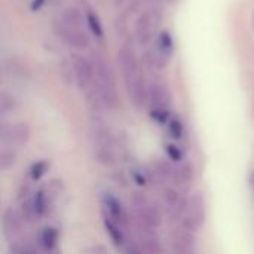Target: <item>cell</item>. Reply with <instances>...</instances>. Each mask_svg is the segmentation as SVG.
Masks as SVG:
<instances>
[{
	"label": "cell",
	"instance_id": "cell-1",
	"mask_svg": "<svg viewBox=\"0 0 254 254\" xmlns=\"http://www.w3.org/2000/svg\"><path fill=\"white\" fill-rule=\"evenodd\" d=\"M94 83L85 92L89 104L97 110H112L119 106V95L116 89V77L112 67L97 58L94 61Z\"/></svg>",
	"mask_w": 254,
	"mask_h": 254
},
{
	"label": "cell",
	"instance_id": "cell-2",
	"mask_svg": "<svg viewBox=\"0 0 254 254\" xmlns=\"http://www.w3.org/2000/svg\"><path fill=\"white\" fill-rule=\"evenodd\" d=\"M118 60L131 103L137 109H143L146 104H149V85L134 51L124 46L118 52Z\"/></svg>",
	"mask_w": 254,
	"mask_h": 254
},
{
	"label": "cell",
	"instance_id": "cell-3",
	"mask_svg": "<svg viewBox=\"0 0 254 254\" xmlns=\"http://www.w3.org/2000/svg\"><path fill=\"white\" fill-rule=\"evenodd\" d=\"M131 219L144 226L159 229L164 223V211L161 204L144 192H134L129 199Z\"/></svg>",
	"mask_w": 254,
	"mask_h": 254
},
{
	"label": "cell",
	"instance_id": "cell-4",
	"mask_svg": "<svg viewBox=\"0 0 254 254\" xmlns=\"http://www.w3.org/2000/svg\"><path fill=\"white\" fill-rule=\"evenodd\" d=\"M92 152L97 162L104 167H113L121 158L122 147L109 128L98 127L92 137Z\"/></svg>",
	"mask_w": 254,
	"mask_h": 254
},
{
	"label": "cell",
	"instance_id": "cell-5",
	"mask_svg": "<svg viewBox=\"0 0 254 254\" xmlns=\"http://www.w3.org/2000/svg\"><path fill=\"white\" fill-rule=\"evenodd\" d=\"M171 92L168 86L159 80H153L149 83V106L150 115L155 121L161 124H168L171 113Z\"/></svg>",
	"mask_w": 254,
	"mask_h": 254
},
{
	"label": "cell",
	"instance_id": "cell-6",
	"mask_svg": "<svg viewBox=\"0 0 254 254\" xmlns=\"http://www.w3.org/2000/svg\"><path fill=\"white\" fill-rule=\"evenodd\" d=\"M207 220V201L204 193L196 192L188 198V205L182 214V217L176 222L177 225L192 231L198 232Z\"/></svg>",
	"mask_w": 254,
	"mask_h": 254
},
{
	"label": "cell",
	"instance_id": "cell-7",
	"mask_svg": "<svg viewBox=\"0 0 254 254\" xmlns=\"http://www.w3.org/2000/svg\"><path fill=\"white\" fill-rule=\"evenodd\" d=\"M162 24V10L159 6L152 4L146 9L135 22V39L143 46L150 43L155 37H158L159 27Z\"/></svg>",
	"mask_w": 254,
	"mask_h": 254
},
{
	"label": "cell",
	"instance_id": "cell-8",
	"mask_svg": "<svg viewBox=\"0 0 254 254\" xmlns=\"http://www.w3.org/2000/svg\"><path fill=\"white\" fill-rule=\"evenodd\" d=\"M131 228L134 234V244L137 249H140L146 254H164V241L158 232V229L144 226L141 223H137L131 219Z\"/></svg>",
	"mask_w": 254,
	"mask_h": 254
},
{
	"label": "cell",
	"instance_id": "cell-9",
	"mask_svg": "<svg viewBox=\"0 0 254 254\" xmlns=\"http://www.w3.org/2000/svg\"><path fill=\"white\" fill-rule=\"evenodd\" d=\"M30 138H31V128L27 122L0 125V141L3 147H12V149L25 147Z\"/></svg>",
	"mask_w": 254,
	"mask_h": 254
},
{
	"label": "cell",
	"instance_id": "cell-10",
	"mask_svg": "<svg viewBox=\"0 0 254 254\" xmlns=\"http://www.w3.org/2000/svg\"><path fill=\"white\" fill-rule=\"evenodd\" d=\"M164 214H168L173 220H179L188 205V198L183 190L176 186H164L161 189V201H159Z\"/></svg>",
	"mask_w": 254,
	"mask_h": 254
},
{
	"label": "cell",
	"instance_id": "cell-11",
	"mask_svg": "<svg viewBox=\"0 0 254 254\" xmlns=\"http://www.w3.org/2000/svg\"><path fill=\"white\" fill-rule=\"evenodd\" d=\"M173 49H174V43H173L170 33L168 31L159 33L153 49H150L146 57L149 67L156 68V70H162L164 67H167L168 61L173 55Z\"/></svg>",
	"mask_w": 254,
	"mask_h": 254
},
{
	"label": "cell",
	"instance_id": "cell-12",
	"mask_svg": "<svg viewBox=\"0 0 254 254\" xmlns=\"http://www.w3.org/2000/svg\"><path fill=\"white\" fill-rule=\"evenodd\" d=\"M101 216H107L125 231L131 228V216L124 207L122 201L112 192H104L101 195Z\"/></svg>",
	"mask_w": 254,
	"mask_h": 254
},
{
	"label": "cell",
	"instance_id": "cell-13",
	"mask_svg": "<svg viewBox=\"0 0 254 254\" xmlns=\"http://www.w3.org/2000/svg\"><path fill=\"white\" fill-rule=\"evenodd\" d=\"M171 254H196L198 253V238L196 232H192L176 223V228L170 235Z\"/></svg>",
	"mask_w": 254,
	"mask_h": 254
},
{
	"label": "cell",
	"instance_id": "cell-14",
	"mask_svg": "<svg viewBox=\"0 0 254 254\" xmlns=\"http://www.w3.org/2000/svg\"><path fill=\"white\" fill-rule=\"evenodd\" d=\"M54 30L60 39H63L67 45H70L73 48L85 49L89 46V36L85 33V30L82 27H76V25L65 22L63 18L55 21Z\"/></svg>",
	"mask_w": 254,
	"mask_h": 254
},
{
	"label": "cell",
	"instance_id": "cell-15",
	"mask_svg": "<svg viewBox=\"0 0 254 254\" xmlns=\"http://www.w3.org/2000/svg\"><path fill=\"white\" fill-rule=\"evenodd\" d=\"M24 219L19 214V210L13 207H7L3 214H1V231L3 237L9 243H15L21 234H22V226H24Z\"/></svg>",
	"mask_w": 254,
	"mask_h": 254
},
{
	"label": "cell",
	"instance_id": "cell-16",
	"mask_svg": "<svg viewBox=\"0 0 254 254\" xmlns=\"http://www.w3.org/2000/svg\"><path fill=\"white\" fill-rule=\"evenodd\" d=\"M73 70H74V79H76L79 89L82 92H86L94 83V76H95L94 63H91L85 58H77L74 61Z\"/></svg>",
	"mask_w": 254,
	"mask_h": 254
},
{
	"label": "cell",
	"instance_id": "cell-17",
	"mask_svg": "<svg viewBox=\"0 0 254 254\" xmlns=\"http://www.w3.org/2000/svg\"><path fill=\"white\" fill-rule=\"evenodd\" d=\"M174 171H176V164L171 162L170 159H156L149 167V173H150L152 182L162 183V185L173 183Z\"/></svg>",
	"mask_w": 254,
	"mask_h": 254
},
{
	"label": "cell",
	"instance_id": "cell-18",
	"mask_svg": "<svg viewBox=\"0 0 254 254\" xmlns=\"http://www.w3.org/2000/svg\"><path fill=\"white\" fill-rule=\"evenodd\" d=\"M195 179H196L195 165L189 161H183L180 164H176V171H174V177H173L171 185L185 190L193 185Z\"/></svg>",
	"mask_w": 254,
	"mask_h": 254
},
{
	"label": "cell",
	"instance_id": "cell-19",
	"mask_svg": "<svg viewBox=\"0 0 254 254\" xmlns=\"http://www.w3.org/2000/svg\"><path fill=\"white\" fill-rule=\"evenodd\" d=\"M103 217V228L106 235L109 237V240L112 241V244L116 249H125L127 247V231L118 225L116 222H113L112 219H109L107 216H101Z\"/></svg>",
	"mask_w": 254,
	"mask_h": 254
},
{
	"label": "cell",
	"instance_id": "cell-20",
	"mask_svg": "<svg viewBox=\"0 0 254 254\" xmlns=\"http://www.w3.org/2000/svg\"><path fill=\"white\" fill-rule=\"evenodd\" d=\"M58 229L54 226H45L39 234V246L45 254H52L58 252Z\"/></svg>",
	"mask_w": 254,
	"mask_h": 254
},
{
	"label": "cell",
	"instance_id": "cell-21",
	"mask_svg": "<svg viewBox=\"0 0 254 254\" xmlns=\"http://www.w3.org/2000/svg\"><path fill=\"white\" fill-rule=\"evenodd\" d=\"M51 202H52V196H51V193H49V190L46 188H37L34 190L33 204H34V210H36L37 220L39 219H43L49 213Z\"/></svg>",
	"mask_w": 254,
	"mask_h": 254
},
{
	"label": "cell",
	"instance_id": "cell-22",
	"mask_svg": "<svg viewBox=\"0 0 254 254\" xmlns=\"http://www.w3.org/2000/svg\"><path fill=\"white\" fill-rule=\"evenodd\" d=\"M3 68H4V73L12 77H24L28 74V67L25 65L22 60L16 57H9L3 63Z\"/></svg>",
	"mask_w": 254,
	"mask_h": 254
},
{
	"label": "cell",
	"instance_id": "cell-23",
	"mask_svg": "<svg viewBox=\"0 0 254 254\" xmlns=\"http://www.w3.org/2000/svg\"><path fill=\"white\" fill-rule=\"evenodd\" d=\"M51 167V162L48 159H39L36 162H33L28 168V173H27V177L31 183H36V182H40L43 179V176L48 173Z\"/></svg>",
	"mask_w": 254,
	"mask_h": 254
},
{
	"label": "cell",
	"instance_id": "cell-24",
	"mask_svg": "<svg viewBox=\"0 0 254 254\" xmlns=\"http://www.w3.org/2000/svg\"><path fill=\"white\" fill-rule=\"evenodd\" d=\"M18 162V153L16 149L12 147H3L0 150V170L1 171H9L13 168Z\"/></svg>",
	"mask_w": 254,
	"mask_h": 254
},
{
	"label": "cell",
	"instance_id": "cell-25",
	"mask_svg": "<svg viewBox=\"0 0 254 254\" xmlns=\"http://www.w3.org/2000/svg\"><path fill=\"white\" fill-rule=\"evenodd\" d=\"M165 155L174 164H180V162L186 161V153L183 152V149L179 147L177 144H173V143L165 144Z\"/></svg>",
	"mask_w": 254,
	"mask_h": 254
},
{
	"label": "cell",
	"instance_id": "cell-26",
	"mask_svg": "<svg viewBox=\"0 0 254 254\" xmlns=\"http://www.w3.org/2000/svg\"><path fill=\"white\" fill-rule=\"evenodd\" d=\"M15 109H16V100L7 92H1L0 94V115L6 116L12 113Z\"/></svg>",
	"mask_w": 254,
	"mask_h": 254
},
{
	"label": "cell",
	"instance_id": "cell-27",
	"mask_svg": "<svg viewBox=\"0 0 254 254\" xmlns=\"http://www.w3.org/2000/svg\"><path fill=\"white\" fill-rule=\"evenodd\" d=\"M168 132H170V135L174 138V140H182L183 138V134H185V127H183V124H182V121L180 119H177V118H171L170 121H168Z\"/></svg>",
	"mask_w": 254,
	"mask_h": 254
},
{
	"label": "cell",
	"instance_id": "cell-28",
	"mask_svg": "<svg viewBox=\"0 0 254 254\" xmlns=\"http://www.w3.org/2000/svg\"><path fill=\"white\" fill-rule=\"evenodd\" d=\"M63 19H64L65 22L71 24V25H76V27H82V24H83V16H82V13H80L77 9H74V7L67 9L65 13H64V16H63Z\"/></svg>",
	"mask_w": 254,
	"mask_h": 254
},
{
	"label": "cell",
	"instance_id": "cell-29",
	"mask_svg": "<svg viewBox=\"0 0 254 254\" xmlns=\"http://www.w3.org/2000/svg\"><path fill=\"white\" fill-rule=\"evenodd\" d=\"M86 22H88V25H89L91 31H92L95 36H98V37H101V36H103V27H101V22H100L98 16H97L94 12H91V10H88V12H86Z\"/></svg>",
	"mask_w": 254,
	"mask_h": 254
},
{
	"label": "cell",
	"instance_id": "cell-30",
	"mask_svg": "<svg viewBox=\"0 0 254 254\" xmlns=\"http://www.w3.org/2000/svg\"><path fill=\"white\" fill-rule=\"evenodd\" d=\"M9 254H39L37 250L31 246H27V244H21L18 241L15 243H10L9 246Z\"/></svg>",
	"mask_w": 254,
	"mask_h": 254
},
{
	"label": "cell",
	"instance_id": "cell-31",
	"mask_svg": "<svg viewBox=\"0 0 254 254\" xmlns=\"http://www.w3.org/2000/svg\"><path fill=\"white\" fill-rule=\"evenodd\" d=\"M89 254H109V253H107V250H106L104 247H101V246H95V247H92V249H91Z\"/></svg>",
	"mask_w": 254,
	"mask_h": 254
},
{
	"label": "cell",
	"instance_id": "cell-32",
	"mask_svg": "<svg viewBox=\"0 0 254 254\" xmlns=\"http://www.w3.org/2000/svg\"><path fill=\"white\" fill-rule=\"evenodd\" d=\"M125 254H146V253H143L140 249H137L135 246H132V247H128V249H127V253Z\"/></svg>",
	"mask_w": 254,
	"mask_h": 254
},
{
	"label": "cell",
	"instance_id": "cell-33",
	"mask_svg": "<svg viewBox=\"0 0 254 254\" xmlns=\"http://www.w3.org/2000/svg\"><path fill=\"white\" fill-rule=\"evenodd\" d=\"M249 183H250V186L254 188V170L250 173V176H249Z\"/></svg>",
	"mask_w": 254,
	"mask_h": 254
},
{
	"label": "cell",
	"instance_id": "cell-34",
	"mask_svg": "<svg viewBox=\"0 0 254 254\" xmlns=\"http://www.w3.org/2000/svg\"><path fill=\"white\" fill-rule=\"evenodd\" d=\"M49 1H51V3H52V4H55V3H58V1H60V0H49Z\"/></svg>",
	"mask_w": 254,
	"mask_h": 254
},
{
	"label": "cell",
	"instance_id": "cell-35",
	"mask_svg": "<svg viewBox=\"0 0 254 254\" xmlns=\"http://www.w3.org/2000/svg\"><path fill=\"white\" fill-rule=\"evenodd\" d=\"M52 254H58V252H55V253H52Z\"/></svg>",
	"mask_w": 254,
	"mask_h": 254
}]
</instances>
